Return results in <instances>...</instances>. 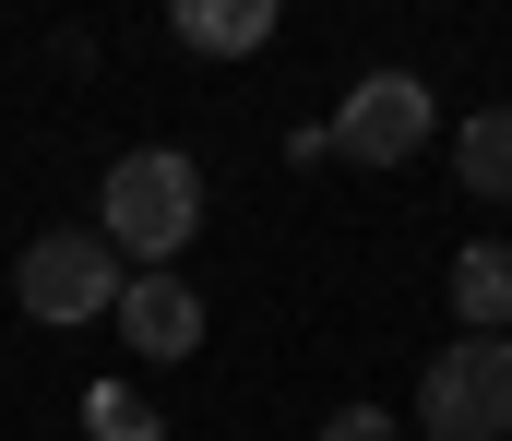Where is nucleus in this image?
I'll list each match as a JSON object with an SVG mask.
<instances>
[{"mask_svg": "<svg viewBox=\"0 0 512 441\" xmlns=\"http://www.w3.org/2000/svg\"><path fill=\"white\" fill-rule=\"evenodd\" d=\"M96 239L120 251V263H143V275H179V251L203 239V167L167 144L120 155L108 179H96Z\"/></svg>", "mask_w": 512, "mask_h": 441, "instance_id": "obj_1", "label": "nucleus"}, {"mask_svg": "<svg viewBox=\"0 0 512 441\" xmlns=\"http://www.w3.org/2000/svg\"><path fill=\"white\" fill-rule=\"evenodd\" d=\"M417 430L429 441H501L512 430V334H453L417 370Z\"/></svg>", "mask_w": 512, "mask_h": 441, "instance_id": "obj_2", "label": "nucleus"}, {"mask_svg": "<svg viewBox=\"0 0 512 441\" xmlns=\"http://www.w3.org/2000/svg\"><path fill=\"white\" fill-rule=\"evenodd\" d=\"M120 287H131V263L96 227H48V239L12 263V298H24L36 322H96V310H120Z\"/></svg>", "mask_w": 512, "mask_h": 441, "instance_id": "obj_3", "label": "nucleus"}, {"mask_svg": "<svg viewBox=\"0 0 512 441\" xmlns=\"http://www.w3.org/2000/svg\"><path fill=\"white\" fill-rule=\"evenodd\" d=\"M417 144H429V84L417 72H358L322 120V155H346V167H405Z\"/></svg>", "mask_w": 512, "mask_h": 441, "instance_id": "obj_4", "label": "nucleus"}, {"mask_svg": "<svg viewBox=\"0 0 512 441\" xmlns=\"http://www.w3.org/2000/svg\"><path fill=\"white\" fill-rule=\"evenodd\" d=\"M120 334H131V358H191L203 346V287H179V275H131L120 287Z\"/></svg>", "mask_w": 512, "mask_h": 441, "instance_id": "obj_5", "label": "nucleus"}, {"mask_svg": "<svg viewBox=\"0 0 512 441\" xmlns=\"http://www.w3.org/2000/svg\"><path fill=\"white\" fill-rule=\"evenodd\" d=\"M167 24H179V48H203V60H251L262 36H274V0H179Z\"/></svg>", "mask_w": 512, "mask_h": 441, "instance_id": "obj_6", "label": "nucleus"}, {"mask_svg": "<svg viewBox=\"0 0 512 441\" xmlns=\"http://www.w3.org/2000/svg\"><path fill=\"white\" fill-rule=\"evenodd\" d=\"M453 322H465V334H512V251L501 239H477V251L453 263Z\"/></svg>", "mask_w": 512, "mask_h": 441, "instance_id": "obj_7", "label": "nucleus"}, {"mask_svg": "<svg viewBox=\"0 0 512 441\" xmlns=\"http://www.w3.org/2000/svg\"><path fill=\"white\" fill-rule=\"evenodd\" d=\"M453 155H465V191L477 203H512V108H477Z\"/></svg>", "mask_w": 512, "mask_h": 441, "instance_id": "obj_8", "label": "nucleus"}, {"mask_svg": "<svg viewBox=\"0 0 512 441\" xmlns=\"http://www.w3.org/2000/svg\"><path fill=\"white\" fill-rule=\"evenodd\" d=\"M84 430H96V441H167V418H155V394L96 382V394H84Z\"/></svg>", "mask_w": 512, "mask_h": 441, "instance_id": "obj_9", "label": "nucleus"}, {"mask_svg": "<svg viewBox=\"0 0 512 441\" xmlns=\"http://www.w3.org/2000/svg\"><path fill=\"white\" fill-rule=\"evenodd\" d=\"M322 441H393V418H382V406H334V418H322Z\"/></svg>", "mask_w": 512, "mask_h": 441, "instance_id": "obj_10", "label": "nucleus"}]
</instances>
